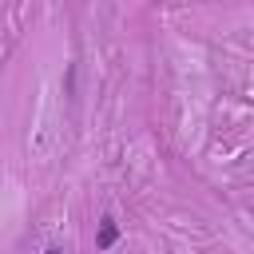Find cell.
Instances as JSON below:
<instances>
[{
	"mask_svg": "<svg viewBox=\"0 0 254 254\" xmlns=\"http://www.w3.org/2000/svg\"><path fill=\"white\" fill-rule=\"evenodd\" d=\"M115 238H119L115 218H103V222H99V234H95V246H99V250H111V246H115Z\"/></svg>",
	"mask_w": 254,
	"mask_h": 254,
	"instance_id": "6da1fadb",
	"label": "cell"
},
{
	"mask_svg": "<svg viewBox=\"0 0 254 254\" xmlns=\"http://www.w3.org/2000/svg\"><path fill=\"white\" fill-rule=\"evenodd\" d=\"M44 254H64V250H60V246H48V250H44Z\"/></svg>",
	"mask_w": 254,
	"mask_h": 254,
	"instance_id": "7a4b0ae2",
	"label": "cell"
}]
</instances>
